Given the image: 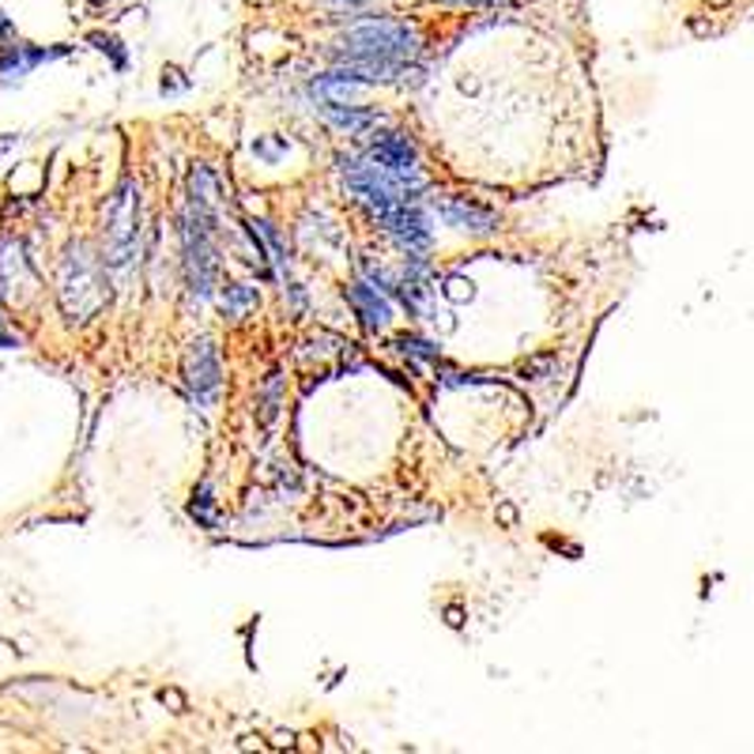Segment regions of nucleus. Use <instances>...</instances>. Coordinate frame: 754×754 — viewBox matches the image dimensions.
I'll list each match as a JSON object with an SVG mask.
<instances>
[{
    "label": "nucleus",
    "instance_id": "4468645a",
    "mask_svg": "<svg viewBox=\"0 0 754 754\" xmlns=\"http://www.w3.org/2000/svg\"><path fill=\"white\" fill-rule=\"evenodd\" d=\"M188 513H193L200 524H208V528H216V498H211V487L204 483L200 490L193 495V506H188Z\"/></svg>",
    "mask_w": 754,
    "mask_h": 754
},
{
    "label": "nucleus",
    "instance_id": "2eb2a0df",
    "mask_svg": "<svg viewBox=\"0 0 754 754\" xmlns=\"http://www.w3.org/2000/svg\"><path fill=\"white\" fill-rule=\"evenodd\" d=\"M397 348L404 351V355H415V358H434V355H438V351H434L430 343L412 340V336H404V340H397Z\"/></svg>",
    "mask_w": 754,
    "mask_h": 754
},
{
    "label": "nucleus",
    "instance_id": "6ab92c4d",
    "mask_svg": "<svg viewBox=\"0 0 754 754\" xmlns=\"http://www.w3.org/2000/svg\"><path fill=\"white\" fill-rule=\"evenodd\" d=\"M446 4H472V8H479V4H506V0H446Z\"/></svg>",
    "mask_w": 754,
    "mask_h": 754
},
{
    "label": "nucleus",
    "instance_id": "6e6552de",
    "mask_svg": "<svg viewBox=\"0 0 754 754\" xmlns=\"http://www.w3.org/2000/svg\"><path fill=\"white\" fill-rule=\"evenodd\" d=\"M35 287V272L27 265V250L20 238H0V299L20 302V291Z\"/></svg>",
    "mask_w": 754,
    "mask_h": 754
},
{
    "label": "nucleus",
    "instance_id": "a211bd4d",
    "mask_svg": "<svg viewBox=\"0 0 754 754\" xmlns=\"http://www.w3.org/2000/svg\"><path fill=\"white\" fill-rule=\"evenodd\" d=\"M332 8H348V12H355V8H366L370 0H329Z\"/></svg>",
    "mask_w": 754,
    "mask_h": 754
},
{
    "label": "nucleus",
    "instance_id": "423d86ee",
    "mask_svg": "<svg viewBox=\"0 0 754 754\" xmlns=\"http://www.w3.org/2000/svg\"><path fill=\"white\" fill-rule=\"evenodd\" d=\"M182 374H185V389L193 392L196 404H211V400H216L223 370H219V355H216V348H211V340H196L193 348H188Z\"/></svg>",
    "mask_w": 754,
    "mask_h": 754
},
{
    "label": "nucleus",
    "instance_id": "ddd939ff",
    "mask_svg": "<svg viewBox=\"0 0 754 754\" xmlns=\"http://www.w3.org/2000/svg\"><path fill=\"white\" fill-rule=\"evenodd\" d=\"M257 306V291H253V287H245V283H231L223 291V314L227 317H245L250 314V309Z\"/></svg>",
    "mask_w": 754,
    "mask_h": 754
},
{
    "label": "nucleus",
    "instance_id": "412c9836",
    "mask_svg": "<svg viewBox=\"0 0 754 754\" xmlns=\"http://www.w3.org/2000/svg\"><path fill=\"white\" fill-rule=\"evenodd\" d=\"M92 4H98V8H102V4H110V0H92Z\"/></svg>",
    "mask_w": 754,
    "mask_h": 754
},
{
    "label": "nucleus",
    "instance_id": "f257e3e1",
    "mask_svg": "<svg viewBox=\"0 0 754 754\" xmlns=\"http://www.w3.org/2000/svg\"><path fill=\"white\" fill-rule=\"evenodd\" d=\"M415 49H419V38L408 23L366 20L336 42V61L355 72L363 84H377V80L404 76Z\"/></svg>",
    "mask_w": 754,
    "mask_h": 754
},
{
    "label": "nucleus",
    "instance_id": "f3484780",
    "mask_svg": "<svg viewBox=\"0 0 754 754\" xmlns=\"http://www.w3.org/2000/svg\"><path fill=\"white\" fill-rule=\"evenodd\" d=\"M8 348H20V340H15V336L8 332L4 317H0V351H8Z\"/></svg>",
    "mask_w": 754,
    "mask_h": 754
},
{
    "label": "nucleus",
    "instance_id": "aec40b11",
    "mask_svg": "<svg viewBox=\"0 0 754 754\" xmlns=\"http://www.w3.org/2000/svg\"><path fill=\"white\" fill-rule=\"evenodd\" d=\"M8 35H12V20H8V15L0 12V38H8Z\"/></svg>",
    "mask_w": 754,
    "mask_h": 754
},
{
    "label": "nucleus",
    "instance_id": "20e7f679",
    "mask_svg": "<svg viewBox=\"0 0 754 754\" xmlns=\"http://www.w3.org/2000/svg\"><path fill=\"white\" fill-rule=\"evenodd\" d=\"M136 234H141V188L136 182H121L106 208V265L125 268L136 253Z\"/></svg>",
    "mask_w": 754,
    "mask_h": 754
},
{
    "label": "nucleus",
    "instance_id": "0eeeda50",
    "mask_svg": "<svg viewBox=\"0 0 754 754\" xmlns=\"http://www.w3.org/2000/svg\"><path fill=\"white\" fill-rule=\"evenodd\" d=\"M370 159L377 162V167L392 170V174H400L404 182L412 185H426L423 182V170H419V155H415V144L408 141V136L400 133H381L377 141L370 144Z\"/></svg>",
    "mask_w": 754,
    "mask_h": 754
},
{
    "label": "nucleus",
    "instance_id": "f8f14e48",
    "mask_svg": "<svg viewBox=\"0 0 754 754\" xmlns=\"http://www.w3.org/2000/svg\"><path fill=\"white\" fill-rule=\"evenodd\" d=\"M325 118L332 121V125L348 129V133H366V129L381 125V113L374 110H363V106H343V102H325L321 106Z\"/></svg>",
    "mask_w": 754,
    "mask_h": 754
},
{
    "label": "nucleus",
    "instance_id": "7ed1b4c3",
    "mask_svg": "<svg viewBox=\"0 0 754 754\" xmlns=\"http://www.w3.org/2000/svg\"><path fill=\"white\" fill-rule=\"evenodd\" d=\"M182 242H185V280L193 299H211L219 276L216 257V204L193 200L188 196L182 216Z\"/></svg>",
    "mask_w": 754,
    "mask_h": 754
},
{
    "label": "nucleus",
    "instance_id": "9b49d317",
    "mask_svg": "<svg viewBox=\"0 0 754 754\" xmlns=\"http://www.w3.org/2000/svg\"><path fill=\"white\" fill-rule=\"evenodd\" d=\"M438 211L457 227V231H472V234L495 231V216H490L487 208H475L469 200H441Z\"/></svg>",
    "mask_w": 754,
    "mask_h": 754
},
{
    "label": "nucleus",
    "instance_id": "39448f33",
    "mask_svg": "<svg viewBox=\"0 0 754 754\" xmlns=\"http://www.w3.org/2000/svg\"><path fill=\"white\" fill-rule=\"evenodd\" d=\"M377 223L389 231V238L404 253H419L430 245V219H426V211L419 208V200H404V204H397V208L381 211Z\"/></svg>",
    "mask_w": 754,
    "mask_h": 754
},
{
    "label": "nucleus",
    "instance_id": "9d476101",
    "mask_svg": "<svg viewBox=\"0 0 754 754\" xmlns=\"http://www.w3.org/2000/svg\"><path fill=\"white\" fill-rule=\"evenodd\" d=\"M348 299H351V306L358 309V317H363L366 321V329H385V325L392 321V309H389V302L381 299V294H377V287H370V283H355L348 291Z\"/></svg>",
    "mask_w": 754,
    "mask_h": 754
},
{
    "label": "nucleus",
    "instance_id": "f03ea898",
    "mask_svg": "<svg viewBox=\"0 0 754 754\" xmlns=\"http://www.w3.org/2000/svg\"><path fill=\"white\" fill-rule=\"evenodd\" d=\"M57 299L61 309L72 321H87L102 309L106 302V265L102 257H95L92 245L72 242L64 250L61 276H57Z\"/></svg>",
    "mask_w": 754,
    "mask_h": 754
},
{
    "label": "nucleus",
    "instance_id": "dca6fc26",
    "mask_svg": "<svg viewBox=\"0 0 754 754\" xmlns=\"http://www.w3.org/2000/svg\"><path fill=\"white\" fill-rule=\"evenodd\" d=\"M92 42H98V49H102V53H113V61H118V69H125V53H121V49H118V42H113V38H106V35H95Z\"/></svg>",
    "mask_w": 754,
    "mask_h": 754
},
{
    "label": "nucleus",
    "instance_id": "1a4fd4ad",
    "mask_svg": "<svg viewBox=\"0 0 754 754\" xmlns=\"http://www.w3.org/2000/svg\"><path fill=\"white\" fill-rule=\"evenodd\" d=\"M64 57V46L57 49H38V46H4L0 49V76H27L31 69L46 61Z\"/></svg>",
    "mask_w": 754,
    "mask_h": 754
}]
</instances>
